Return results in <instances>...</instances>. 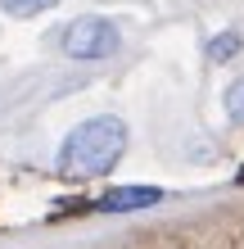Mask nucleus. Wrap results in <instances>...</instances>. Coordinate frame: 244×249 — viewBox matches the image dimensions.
<instances>
[{
	"instance_id": "f257e3e1",
	"label": "nucleus",
	"mask_w": 244,
	"mask_h": 249,
	"mask_svg": "<svg viewBox=\"0 0 244 249\" xmlns=\"http://www.w3.org/2000/svg\"><path fill=\"white\" fill-rule=\"evenodd\" d=\"M122 154H127V123L113 118V113H99V118H86L68 131L54 163L68 181H91V177L113 172Z\"/></svg>"
},
{
	"instance_id": "423d86ee",
	"label": "nucleus",
	"mask_w": 244,
	"mask_h": 249,
	"mask_svg": "<svg viewBox=\"0 0 244 249\" xmlns=\"http://www.w3.org/2000/svg\"><path fill=\"white\" fill-rule=\"evenodd\" d=\"M226 113H231L235 123H244V77H235L226 86Z\"/></svg>"
},
{
	"instance_id": "39448f33",
	"label": "nucleus",
	"mask_w": 244,
	"mask_h": 249,
	"mask_svg": "<svg viewBox=\"0 0 244 249\" xmlns=\"http://www.w3.org/2000/svg\"><path fill=\"white\" fill-rule=\"evenodd\" d=\"M59 0H0V9L9 14V18H36V14L54 9Z\"/></svg>"
},
{
	"instance_id": "7ed1b4c3",
	"label": "nucleus",
	"mask_w": 244,
	"mask_h": 249,
	"mask_svg": "<svg viewBox=\"0 0 244 249\" xmlns=\"http://www.w3.org/2000/svg\"><path fill=\"white\" fill-rule=\"evenodd\" d=\"M159 199H163L159 186H118V190H109V195H99L95 209L99 213H131V209H149V204H159Z\"/></svg>"
},
{
	"instance_id": "20e7f679",
	"label": "nucleus",
	"mask_w": 244,
	"mask_h": 249,
	"mask_svg": "<svg viewBox=\"0 0 244 249\" xmlns=\"http://www.w3.org/2000/svg\"><path fill=\"white\" fill-rule=\"evenodd\" d=\"M240 50H244V36L240 32H217V36L208 41V59L212 64H231Z\"/></svg>"
},
{
	"instance_id": "f03ea898",
	"label": "nucleus",
	"mask_w": 244,
	"mask_h": 249,
	"mask_svg": "<svg viewBox=\"0 0 244 249\" xmlns=\"http://www.w3.org/2000/svg\"><path fill=\"white\" fill-rule=\"evenodd\" d=\"M118 46H122L118 23L99 18V14H81V18H73L59 32V50L68 54V59H81V64L109 59V54H118Z\"/></svg>"
}]
</instances>
